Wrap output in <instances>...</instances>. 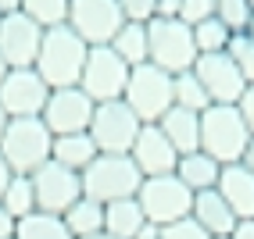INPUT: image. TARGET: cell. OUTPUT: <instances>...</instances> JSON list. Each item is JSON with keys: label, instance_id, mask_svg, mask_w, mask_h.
<instances>
[{"label": "cell", "instance_id": "f1b7e54d", "mask_svg": "<svg viewBox=\"0 0 254 239\" xmlns=\"http://www.w3.org/2000/svg\"><path fill=\"white\" fill-rule=\"evenodd\" d=\"M233 40V32L218 22V18H208V22H200L193 25V47H197V57L200 54H226V47Z\"/></svg>", "mask_w": 254, "mask_h": 239}, {"label": "cell", "instance_id": "7c38bea8", "mask_svg": "<svg viewBox=\"0 0 254 239\" xmlns=\"http://www.w3.org/2000/svg\"><path fill=\"white\" fill-rule=\"evenodd\" d=\"M29 179H32V193H36V211H43V214H58L61 218L82 196L79 172H68V168H61L58 161H47Z\"/></svg>", "mask_w": 254, "mask_h": 239}, {"label": "cell", "instance_id": "603a6c76", "mask_svg": "<svg viewBox=\"0 0 254 239\" xmlns=\"http://www.w3.org/2000/svg\"><path fill=\"white\" fill-rule=\"evenodd\" d=\"M61 221H64V229H68V236H72V239L97 236V232H104V203L79 196L72 207L61 214Z\"/></svg>", "mask_w": 254, "mask_h": 239}, {"label": "cell", "instance_id": "277c9868", "mask_svg": "<svg viewBox=\"0 0 254 239\" xmlns=\"http://www.w3.org/2000/svg\"><path fill=\"white\" fill-rule=\"evenodd\" d=\"M251 143V132L236 107L211 104L200 111V150L218 164H240L244 146Z\"/></svg>", "mask_w": 254, "mask_h": 239}, {"label": "cell", "instance_id": "7a4b0ae2", "mask_svg": "<svg viewBox=\"0 0 254 239\" xmlns=\"http://www.w3.org/2000/svg\"><path fill=\"white\" fill-rule=\"evenodd\" d=\"M54 136L47 132L40 118H7V129L0 136V157L11 168V175H32L50 161Z\"/></svg>", "mask_w": 254, "mask_h": 239}, {"label": "cell", "instance_id": "8992f818", "mask_svg": "<svg viewBox=\"0 0 254 239\" xmlns=\"http://www.w3.org/2000/svg\"><path fill=\"white\" fill-rule=\"evenodd\" d=\"M147 61L154 68H161V72H168V75L190 72L193 61H197L193 29L183 25L179 18H172V22L154 18L147 25Z\"/></svg>", "mask_w": 254, "mask_h": 239}, {"label": "cell", "instance_id": "ab89813d", "mask_svg": "<svg viewBox=\"0 0 254 239\" xmlns=\"http://www.w3.org/2000/svg\"><path fill=\"white\" fill-rule=\"evenodd\" d=\"M22 11V0H0V14H14Z\"/></svg>", "mask_w": 254, "mask_h": 239}, {"label": "cell", "instance_id": "5bb4252c", "mask_svg": "<svg viewBox=\"0 0 254 239\" xmlns=\"http://www.w3.org/2000/svg\"><path fill=\"white\" fill-rule=\"evenodd\" d=\"M50 96V86L32 68H11L0 82V107L7 118H40Z\"/></svg>", "mask_w": 254, "mask_h": 239}, {"label": "cell", "instance_id": "b9f144b4", "mask_svg": "<svg viewBox=\"0 0 254 239\" xmlns=\"http://www.w3.org/2000/svg\"><path fill=\"white\" fill-rule=\"evenodd\" d=\"M4 129H7V114H4V107H0V136H4Z\"/></svg>", "mask_w": 254, "mask_h": 239}, {"label": "cell", "instance_id": "d6a6232c", "mask_svg": "<svg viewBox=\"0 0 254 239\" xmlns=\"http://www.w3.org/2000/svg\"><path fill=\"white\" fill-rule=\"evenodd\" d=\"M208 18H215V0H179V22L183 25L193 29Z\"/></svg>", "mask_w": 254, "mask_h": 239}, {"label": "cell", "instance_id": "60d3db41", "mask_svg": "<svg viewBox=\"0 0 254 239\" xmlns=\"http://www.w3.org/2000/svg\"><path fill=\"white\" fill-rule=\"evenodd\" d=\"M7 72H11V68H7V61H4V57H0V82H4V79H7Z\"/></svg>", "mask_w": 254, "mask_h": 239}, {"label": "cell", "instance_id": "ba28073f", "mask_svg": "<svg viewBox=\"0 0 254 239\" xmlns=\"http://www.w3.org/2000/svg\"><path fill=\"white\" fill-rule=\"evenodd\" d=\"M129 72L132 68L118 57L111 47H90V57H86V68H82L79 90L86 93L93 104H111V100H122Z\"/></svg>", "mask_w": 254, "mask_h": 239}, {"label": "cell", "instance_id": "f546056e", "mask_svg": "<svg viewBox=\"0 0 254 239\" xmlns=\"http://www.w3.org/2000/svg\"><path fill=\"white\" fill-rule=\"evenodd\" d=\"M215 18L236 36V32H247L254 11H251L247 0H215Z\"/></svg>", "mask_w": 254, "mask_h": 239}, {"label": "cell", "instance_id": "4fadbf2b", "mask_svg": "<svg viewBox=\"0 0 254 239\" xmlns=\"http://www.w3.org/2000/svg\"><path fill=\"white\" fill-rule=\"evenodd\" d=\"M190 72L197 75L200 86H204L211 104H222V107H236L244 90H247L240 68L229 61V54H200Z\"/></svg>", "mask_w": 254, "mask_h": 239}, {"label": "cell", "instance_id": "ffe728a7", "mask_svg": "<svg viewBox=\"0 0 254 239\" xmlns=\"http://www.w3.org/2000/svg\"><path fill=\"white\" fill-rule=\"evenodd\" d=\"M158 129L165 132V140L176 146L179 157H183V153L200 150V114L183 111V107H172V111L158 122Z\"/></svg>", "mask_w": 254, "mask_h": 239}, {"label": "cell", "instance_id": "52a82bcc", "mask_svg": "<svg viewBox=\"0 0 254 239\" xmlns=\"http://www.w3.org/2000/svg\"><path fill=\"white\" fill-rule=\"evenodd\" d=\"M136 203H140V211H143V218L150 225L165 229L179 218H190L193 193L186 190L176 175H154V179H143L140 193H136Z\"/></svg>", "mask_w": 254, "mask_h": 239}, {"label": "cell", "instance_id": "e575fe53", "mask_svg": "<svg viewBox=\"0 0 254 239\" xmlns=\"http://www.w3.org/2000/svg\"><path fill=\"white\" fill-rule=\"evenodd\" d=\"M236 111H240L247 132L254 136V86H247V90H244V96H240V104H236Z\"/></svg>", "mask_w": 254, "mask_h": 239}, {"label": "cell", "instance_id": "9a60e30c", "mask_svg": "<svg viewBox=\"0 0 254 239\" xmlns=\"http://www.w3.org/2000/svg\"><path fill=\"white\" fill-rule=\"evenodd\" d=\"M40 40H43V29L32 25L22 11L0 18V57L7 61V68H32L36 64Z\"/></svg>", "mask_w": 254, "mask_h": 239}, {"label": "cell", "instance_id": "9c48e42d", "mask_svg": "<svg viewBox=\"0 0 254 239\" xmlns=\"http://www.w3.org/2000/svg\"><path fill=\"white\" fill-rule=\"evenodd\" d=\"M140 118L132 114L122 100L111 104H97L93 118H90V140L97 146V153H129L132 143L140 136Z\"/></svg>", "mask_w": 254, "mask_h": 239}, {"label": "cell", "instance_id": "e0dca14e", "mask_svg": "<svg viewBox=\"0 0 254 239\" xmlns=\"http://www.w3.org/2000/svg\"><path fill=\"white\" fill-rule=\"evenodd\" d=\"M218 196L229 203V211L240 218H254V175L244 164H222V175H218Z\"/></svg>", "mask_w": 254, "mask_h": 239}, {"label": "cell", "instance_id": "44dd1931", "mask_svg": "<svg viewBox=\"0 0 254 239\" xmlns=\"http://www.w3.org/2000/svg\"><path fill=\"white\" fill-rule=\"evenodd\" d=\"M50 161H58L68 172H86V168L97 161V146L90 140V132H75V136H58L54 146H50Z\"/></svg>", "mask_w": 254, "mask_h": 239}, {"label": "cell", "instance_id": "30bf717a", "mask_svg": "<svg viewBox=\"0 0 254 239\" xmlns=\"http://www.w3.org/2000/svg\"><path fill=\"white\" fill-rule=\"evenodd\" d=\"M122 25L118 0H68V29L86 47H108Z\"/></svg>", "mask_w": 254, "mask_h": 239}, {"label": "cell", "instance_id": "1f68e13d", "mask_svg": "<svg viewBox=\"0 0 254 239\" xmlns=\"http://www.w3.org/2000/svg\"><path fill=\"white\" fill-rule=\"evenodd\" d=\"M118 11L132 25H150L154 22V11H158V0H118Z\"/></svg>", "mask_w": 254, "mask_h": 239}, {"label": "cell", "instance_id": "484cf974", "mask_svg": "<svg viewBox=\"0 0 254 239\" xmlns=\"http://www.w3.org/2000/svg\"><path fill=\"white\" fill-rule=\"evenodd\" d=\"M172 107L193 111V114H200V111L211 107V100H208L204 86L197 82L193 72H179V75H172Z\"/></svg>", "mask_w": 254, "mask_h": 239}, {"label": "cell", "instance_id": "4316f807", "mask_svg": "<svg viewBox=\"0 0 254 239\" xmlns=\"http://www.w3.org/2000/svg\"><path fill=\"white\" fill-rule=\"evenodd\" d=\"M14 239H72L64 221L58 214H43V211H32L29 218H22L14 225Z\"/></svg>", "mask_w": 254, "mask_h": 239}, {"label": "cell", "instance_id": "5b68a950", "mask_svg": "<svg viewBox=\"0 0 254 239\" xmlns=\"http://www.w3.org/2000/svg\"><path fill=\"white\" fill-rule=\"evenodd\" d=\"M122 104L140 118V125H158L172 111V75L154 68L150 61L132 68L126 93H122Z\"/></svg>", "mask_w": 254, "mask_h": 239}, {"label": "cell", "instance_id": "7402d4cb", "mask_svg": "<svg viewBox=\"0 0 254 239\" xmlns=\"http://www.w3.org/2000/svg\"><path fill=\"white\" fill-rule=\"evenodd\" d=\"M143 225H147V218L140 211L136 196H132V200L104 203V232L108 236H115V239H136Z\"/></svg>", "mask_w": 254, "mask_h": 239}, {"label": "cell", "instance_id": "836d02e7", "mask_svg": "<svg viewBox=\"0 0 254 239\" xmlns=\"http://www.w3.org/2000/svg\"><path fill=\"white\" fill-rule=\"evenodd\" d=\"M158 239H211V236L200 229L193 218H179V221H172V225H165Z\"/></svg>", "mask_w": 254, "mask_h": 239}, {"label": "cell", "instance_id": "d6986e66", "mask_svg": "<svg viewBox=\"0 0 254 239\" xmlns=\"http://www.w3.org/2000/svg\"><path fill=\"white\" fill-rule=\"evenodd\" d=\"M218 175H222V164L211 161L204 150H193V153H183L176 161V179L186 186L190 193H204L218 186Z\"/></svg>", "mask_w": 254, "mask_h": 239}, {"label": "cell", "instance_id": "ee69618b", "mask_svg": "<svg viewBox=\"0 0 254 239\" xmlns=\"http://www.w3.org/2000/svg\"><path fill=\"white\" fill-rule=\"evenodd\" d=\"M247 36H251V40H254V18H251V25H247Z\"/></svg>", "mask_w": 254, "mask_h": 239}, {"label": "cell", "instance_id": "8d00e7d4", "mask_svg": "<svg viewBox=\"0 0 254 239\" xmlns=\"http://www.w3.org/2000/svg\"><path fill=\"white\" fill-rule=\"evenodd\" d=\"M14 225H18V221H14L4 207H0V239H14Z\"/></svg>", "mask_w": 254, "mask_h": 239}, {"label": "cell", "instance_id": "f6af8a7d", "mask_svg": "<svg viewBox=\"0 0 254 239\" xmlns=\"http://www.w3.org/2000/svg\"><path fill=\"white\" fill-rule=\"evenodd\" d=\"M211 239H233V236H211Z\"/></svg>", "mask_w": 254, "mask_h": 239}, {"label": "cell", "instance_id": "74e56055", "mask_svg": "<svg viewBox=\"0 0 254 239\" xmlns=\"http://www.w3.org/2000/svg\"><path fill=\"white\" fill-rule=\"evenodd\" d=\"M240 164H244V168H247V172L254 175V136H251V143L244 146V157H240Z\"/></svg>", "mask_w": 254, "mask_h": 239}, {"label": "cell", "instance_id": "2e32d148", "mask_svg": "<svg viewBox=\"0 0 254 239\" xmlns=\"http://www.w3.org/2000/svg\"><path fill=\"white\" fill-rule=\"evenodd\" d=\"M129 161L136 164V172L143 179H154V175H176L179 153L165 140V132L158 125H143L136 143H132V150H129Z\"/></svg>", "mask_w": 254, "mask_h": 239}, {"label": "cell", "instance_id": "d4e9b609", "mask_svg": "<svg viewBox=\"0 0 254 239\" xmlns=\"http://www.w3.org/2000/svg\"><path fill=\"white\" fill-rule=\"evenodd\" d=\"M0 207H4L14 221L29 218L32 211H36V193H32V179H29V175H11L4 196H0Z\"/></svg>", "mask_w": 254, "mask_h": 239}, {"label": "cell", "instance_id": "6da1fadb", "mask_svg": "<svg viewBox=\"0 0 254 239\" xmlns=\"http://www.w3.org/2000/svg\"><path fill=\"white\" fill-rule=\"evenodd\" d=\"M86 57H90V47L82 43L68 25H58V29L43 32L32 72H36L50 90H68V86H79Z\"/></svg>", "mask_w": 254, "mask_h": 239}, {"label": "cell", "instance_id": "f35d334b", "mask_svg": "<svg viewBox=\"0 0 254 239\" xmlns=\"http://www.w3.org/2000/svg\"><path fill=\"white\" fill-rule=\"evenodd\" d=\"M7 182H11V168L4 164V157H0V196H4V190H7Z\"/></svg>", "mask_w": 254, "mask_h": 239}, {"label": "cell", "instance_id": "8fae6325", "mask_svg": "<svg viewBox=\"0 0 254 239\" xmlns=\"http://www.w3.org/2000/svg\"><path fill=\"white\" fill-rule=\"evenodd\" d=\"M93 100L82 93L79 86L68 90H50L40 122L47 125V132L54 136H75V132H90V118H93Z\"/></svg>", "mask_w": 254, "mask_h": 239}, {"label": "cell", "instance_id": "cb8c5ba5", "mask_svg": "<svg viewBox=\"0 0 254 239\" xmlns=\"http://www.w3.org/2000/svg\"><path fill=\"white\" fill-rule=\"evenodd\" d=\"M108 47H111L129 68L147 64V25H132V22H126L122 29L115 32V40H111Z\"/></svg>", "mask_w": 254, "mask_h": 239}, {"label": "cell", "instance_id": "bcb514c9", "mask_svg": "<svg viewBox=\"0 0 254 239\" xmlns=\"http://www.w3.org/2000/svg\"><path fill=\"white\" fill-rule=\"evenodd\" d=\"M247 4H251V11H254V0H247Z\"/></svg>", "mask_w": 254, "mask_h": 239}, {"label": "cell", "instance_id": "83f0119b", "mask_svg": "<svg viewBox=\"0 0 254 239\" xmlns=\"http://www.w3.org/2000/svg\"><path fill=\"white\" fill-rule=\"evenodd\" d=\"M22 14L47 32V29L68 25V0H22Z\"/></svg>", "mask_w": 254, "mask_h": 239}, {"label": "cell", "instance_id": "7dc6e473", "mask_svg": "<svg viewBox=\"0 0 254 239\" xmlns=\"http://www.w3.org/2000/svg\"><path fill=\"white\" fill-rule=\"evenodd\" d=\"M0 18H4V14H0Z\"/></svg>", "mask_w": 254, "mask_h": 239}, {"label": "cell", "instance_id": "3957f363", "mask_svg": "<svg viewBox=\"0 0 254 239\" xmlns=\"http://www.w3.org/2000/svg\"><path fill=\"white\" fill-rule=\"evenodd\" d=\"M79 179H82V196L97 203L132 200L143 186V175L129 161V153H97V161Z\"/></svg>", "mask_w": 254, "mask_h": 239}, {"label": "cell", "instance_id": "ac0fdd59", "mask_svg": "<svg viewBox=\"0 0 254 239\" xmlns=\"http://www.w3.org/2000/svg\"><path fill=\"white\" fill-rule=\"evenodd\" d=\"M190 218H193L208 236H233V229H236V214L229 211V203L218 196V190L193 193V211H190Z\"/></svg>", "mask_w": 254, "mask_h": 239}, {"label": "cell", "instance_id": "4dcf8cb0", "mask_svg": "<svg viewBox=\"0 0 254 239\" xmlns=\"http://www.w3.org/2000/svg\"><path fill=\"white\" fill-rule=\"evenodd\" d=\"M226 54H229V61L236 68H240L247 86H254V40L247 36V32H236V36L229 40V47H226Z\"/></svg>", "mask_w": 254, "mask_h": 239}, {"label": "cell", "instance_id": "7bdbcfd3", "mask_svg": "<svg viewBox=\"0 0 254 239\" xmlns=\"http://www.w3.org/2000/svg\"><path fill=\"white\" fill-rule=\"evenodd\" d=\"M86 239H115V236H108V232H97V236H86Z\"/></svg>", "mask_w": 254, "mask_h": 239}, {"label": "cell", "instance_id": "d590c367", "mask_svg": "<svg viewBox=\"0 0 254 239\" xmlns=\"http://www.w3.org/2000/svg\"><path fill=\"white\" fill-rule=\"evenodd\" d=\"M233 239H254V218H240V221H236Z\"/></svg>", "mask_w": 254, "mask_h": 239}]
</instances>
